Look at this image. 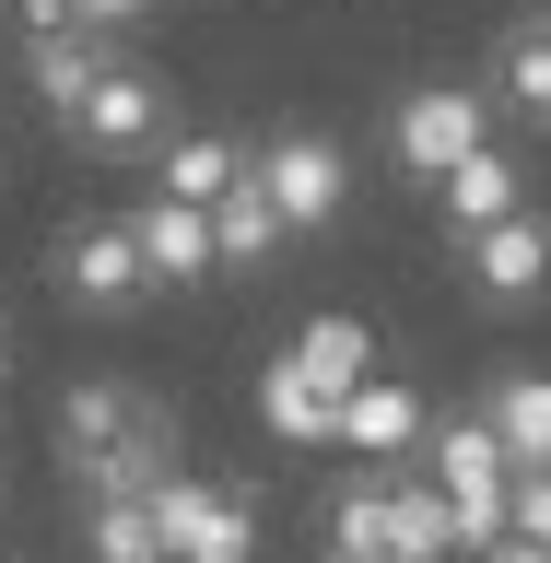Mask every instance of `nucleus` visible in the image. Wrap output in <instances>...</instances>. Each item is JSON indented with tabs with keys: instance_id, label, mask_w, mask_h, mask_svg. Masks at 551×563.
Returning a JSON list of instances; mask_svg holds the SVG:
<instances>
[{
	"instance_id": "1",
	"label": "nucleus",
	"mask_w": 551,
	"mask_h": 563,
	"mask_svg": "<svg viewBox=\"0 0 551 563\" xmlns=\"http://www.w3.org/2000/svg\"><path fill=\"white\" fill-rule=\"evenodd\" d=\"M59 457L82 493H153L176 470V422L141 399L130 376H82L59 399Z\"/></svg>"
},
{
	"instance_id": "2",
	"label": "nucleus",
	"mask_w": 551,
	"mask_h": 563,
	"mask_svg": "<svg viewBox=\"0 0 551 563\" xmlns=\"http://www.w3.org/2000/svg\"><path fill=\"white\" fill-rule=\"evenodd\" d=\"M47 271H59V294L82 317H130L141 294H153V258H141V223H70L59 246H47Z\"/></svg>"
},
{
	"instance_id": "3",
	"label": "nucleus",
	"mask_w": 551,
	"mask_h": 563,
	"mask_svg": "<svg viewBox=\"0 0 551 563\" xmlns=\"http://www.w3.org/2000/svg\"><path fill=\"white\" fill-rule=\"evenodd\" d=\"M458 153H482V95H458V82H411V95L387 106V165H399V176L447 188Z\"/></svg>"
},
{
	"instance_id": "4",
	"label": "nucleus",
	"mask_w": 551,
	"mask_h": 563,
	"mask_svg": "<svg viewBox=\"0 0 551 563\" xmlns=\"http://www.w3.org/2000/svg\"><path fill=\"white\" fill-rule=\"evenodd\" d=\"M258 176H271V200L294 211V235H329V223L352 211V165H341L329 130H271L258 141Z\"/></svg>"
},
{
	"instance_id": "5",
	"label": "nucleus",
	"mask_w": 551,
	"mask_h": 563,
	"mask_svg": "<svg viewBox=\"0 0 551 563\" xmlns=\"http://www.w3.org/2000/svg\"><path fill=\"white\" fill-rule=\"evenodd\" d=\"M458 282L482 306H540L551 294V211H505L482 235H458Z\"/></svg>"
},
{
	"instance_id": "6",
	"label": "nucleus",
	"mask_w": 551,
	"mask_h": 563,
	"mask_svg": "<svg viewBox=\"0 0 551 563\" xmlns=\"http://www.w3.org/2000/svg\"><path fill=\"white\" fill-rule=\"evenodd\" d=\"M59 130L82 141V153H165L176 106H165V82H153V70H130V59H118V70L95 82V95H82V106L59 118Z\"/></svg>"
},
{
	"instance_id": "7",
	"label": "nucleus",
	"mask_w": 551,
	"mask_h": 563,
	"mask_svg": "<svg viewBox=\"0 0 551 563\" xmlns=\"http://www.w3.org/2000/svg\"><path fill=\"white\" fill-rule=\"evenodd\" d=\"M130 223H141V258H153V294H188V282L223 271V223H211V200H176V188H153Z\"/></svg>"
},
{
	"instance_id": "8",
	"label": "nucleus",
	"mask_w": 551,
	"mask_h": 563,
	"mask_svg": "<svg viewBox=\"0 0 551 563\" xmlns=\"http://www.w3.org/2000/svg\"><path fill=\"white\" fill-rule=\"evenodd\" d=\"M153 517H165V552H188V563H235L258 528H246V505L235 493H211V482H153Z\"/></svg>"
},
{
	"instance_id": "9",
	"label": "nucleus",
	"mask_w": 551,
	"mask_h": 563,
	"mask_svg": "<svg viewBox=\"0 0 551 563\" xmlns=\"http://www.w3.org/2000/svg\"><path fill=\"white\" fill-rule=\"evenodd\" d=\"M341 399H352V387L317 376L306 341L282 352V364H258V411H271V434H294V446H329V434H341Z\"/></svg>"
},
{
	"instance_id": "10",
	"label": "nucleus",
	"mask_w": 551,
	"mask_h": 563,
	"mask_svg": "<svg viewBox=\"0 0 551 563\" xmlns=\"http://www.w3.org/2000/svg\"><path fill=\"white\" fill-rule=\"evenodd\" d=\"M211 223H223V258H235V271H271L282 246H294V211L271 200V176H258V165H246L223 200H211Z\"/></svg>"
},
{
	"instance_id": "11",
	"label": "nucleus",
	"mask_w": 551,
	"mask_h": 563,
	"mask_svg": "<svg viewBox=\"0 0 551 563\" xmlns=\"http://www.w3.org/2000/svg\"><path fill=\"white\" fill-rule=\"evenodd\" d=\"M95 35H106V24H47V35H24V70H35V95L59 106V118H70L82 95H95L106 70H118V59L95 47Z\"/></svg>"
},
{
	"instance_id": "12",
	"label": "nucleus",
	"mask_w": 551,
	"mask_h": 563,
	"mask_svg": "<svg viewBox=\"0 0 551 563\" xmlns=\"http://www.w3.org/2000/svg\"><path fill=\"white\" fill-rule=\"evenodd\" d=\"M422 434H434V422H422V399L411 387H352L341 399V446H364V457H399V446H422Z\"/></svg>"
},
{
	"instance_id": "13",
	"label": "nucleus",
	"mask_w": 551,
	"mask_h": 563,
	"mask_svg": "<svg viewBox=\"0 0 551 563\" xmlns=\"http://www.w3.org/2000/svg\"><path fill=\"white\" fill-rule=\"evenodd\" d=\"M153 165H165L176 200H223V188L258 165V153H246V141H223V130H165V153H153Z\"/></svg>"
},
{
	"instance_id": "14",
	"label": "nucleus",
	"mask_w": 551,
	"mask_h": 563,
	"mask_svg": "<svg viewBox=\"0 0 551 563\" xmlns=\"http://www.w3.org/2000/svg\"><path fill=\"white\" fill-rule=\"evenodd\" d=\"M505 211H528V188H517V165H505V153H458L447 165V223L458 235H482V223H505Z\"/></svg>"
},
{
	"instance_id": "15",
	"label": "nucleus",
	"mask_w": 551,
	"mask_h": 563,
	"mask_svg": "<svg viewBox=\"0 0 551 563\" xmlns=\"http://www.w3.org/2000/svg\"><path fill=\"white\" fill-rule=\"evenodd\" d=\"M482 411L505 422V446H517V470H551V376H493Z\"/></svg>"
},
{
	"instance_id": "16",
	"label": "nucleus",
	"mask_w": 551,
	"mask_h": 563,
	"mask_svg": "<svg viewBox=\"0 0 551 563\" xmlns=\"http://www.w3.org/2000/svg\"><path fill=\"white\" fill-rule=\"evenodd\" d=\"M329 552H399V470H376L329 505Z\"/></svg>"
},
{
	"instance_id": "17",
	"label": "nucleus",
	"mask_w": 551,
	"mask_h": 563,
	"mask_svg": "<svg viewBox=\"0 0 551 563\" xmlns=\"http://www.w3.org/2000/svg\"><path fill=\"white\" fill-rule=\"evenodd\" d=\"M493 95L517 106V118H540V130H551V24H517L505 47H493Z\"/></svg>"
},
{
	"instance_id": "18",
	"label": "nucleus",
	"mask_w": 551,
	"mask_h": 563,
	"mask_svg": "<svg viewBox=\"0 0 551 563\" xmlns=\"http://www.w3.org/2000/svg\"><path fill=\"white\" fill-rule=\"evenodd\" d=\"M306 364H317L329 387H364V376H376V341H364V317H317V329H306Z\"/></svg>"
},
{
	"instance_id": "19",
	"label": "nucleus",
	"mask_w": 551,
	"mask_h": 563,
	"mask_svg": "<svg viewBox=\"0 0 551 563\" xmlns=\"http://www.w3.org/2000/svg\"><path fill=\"white\" fill-rule=\"evenodd\" d=\"M505 552H551V470H517V505H505Z\"/></svg>"
},
{
	"instance_id": "20",
	"label": "nucleus",
	"mask_w": 551,
	"mask_h": 563,
	"mask_svg": "<svg viewBox=\"0 0 551 563\" xmlns=\"http://www.w3.org/2000/svg\"><path fill=\"white\" fill-rule=\"evenodd\" d=\"M70 12H82V24H141L153 0H70Z\"/></svg>"
},
{
	"instance_id": "21",
	"label": "nucleus",
	"mask_w": 551,
	"mask_h": 563,
	"mask_svg": "<svg viewBox=\"0 0 551 563\" xmlns=\"http://www.w3.org/2000/svg\"><path fill=\"white\" fill-rule=\"evenodd\" d=\"M540 24H551V0H540Z\"/></svg>"
},
{
	"instance_id": "22",
	"label": "nucleus",
	"mask_w": 551,
	"mask_h": 563,
	"mask_svg": "<svg viewBox=\"0 0 551 563\" xmlns=\"http://www.w3.org/2000/svg\"><path fill=\"white\" fill-rule=\"evenodd\" d=\"M0 364H12V352H0Z\"/></svg>"
}]
</instances>
